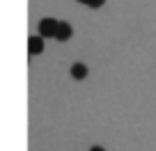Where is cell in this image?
I'll return each instance as SVG.
<instances>
[{"label": "cell", "instance_id": "3", "mask_svg": "<svg viewBox=\"0 0 156 151\" xmlns=\"http://www.w3.org/2000/svg\"><path fill=\"white\" fill-rule=\"evenodd\" d=\"M28 53L30 55H41L44 53V37L32 34V37L28 39Z\"/></svg>", "mask_w": 156, "mask_h": 151}, {"label": "cell", "instance_id": "4", "mask_svg": "<svg viewBox=\"0 0 156 151\" xmlns=\"http://www.w3.org/2000/svg\"><path fill=\"white\" fill-rule=\"evenodd\" d=\"M69 73H71V78H76V80H85V78H87V73H90V69H87V64L76 62Z\"/></svg>", "mask_w": 156, "mask_h": 151}, {"label": "cell", "instance_id": "7", "mask_svg": "<svg viewBox=\"0 0 156 151\" xmlns=\"http://www.w3.org/2000/svg\"><path fill=\"white\" fill-rule=\"evenodd\" d=\"M78 2H83V5H85V2H87V0H78Z\"/></svg>", "mask_w": 156, "mask_h": 151}, {"label": "cell", "instance_id": "1", "mask_svg": "<svg viewBox=\"0 0 156 151\" xmlns=\"http://www.w3.org/2000/svg\"><path fill=\"white\" fill-rule=\"evenodd\" d=\"M55 30H58V19H51V16L41 19L37 25V34L44 39H55Z\"/></svg>", "mask_w": 156, "mask_h": 151}, {"label": "cell", "instance_id": "5", "mask_svg": "<svg viewBox=\"0 0 156 151\" xmlns=\"http://www.w3.org/2000/svg\"><path fill=\"white\" fill-rule=\"evenodd\" d=\"M85 5H87V7H92V9H99V7H103V5H106V0H87Z\"/></svg>", "mask_w": 156, "mask_h": 151}, {"label": "cell", "instance_id": "6", "mask_svg": "<svg viewBox=\"0 0 156 151\" xmlns=\"http://www.w3.org/2000/svg\"><path fill=\"white\" fill-rule=\"evenodd\" d=\"M90 151H106V149H103V146H99V144H94V146H92Z\"/></svg>", "mask_w": 156, "mask_h": 151}, {"label": "cell", "instance_id": "2", "mask_svg": "<svg viewBox=\"0 0 156 151\" xmlns=\"http://www.w3.org/2000/svg\"><path fill=\"white\" fill-rule=\"evenodd\" d=\"M73 37V28L67 23V21H58V30H55V39L58 41H69Z\"/></svg>", "mask_w": 156, "mask_h": 151}]
</instances>
